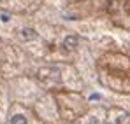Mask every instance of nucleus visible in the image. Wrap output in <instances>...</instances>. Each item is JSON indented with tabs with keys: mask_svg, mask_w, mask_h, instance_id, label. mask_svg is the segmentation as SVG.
Here are the masks:
<instances>
[{
	"mask_svg": "<svg viewBox=\"0 0 130 124\" xmlns=\"http://www.w3.org/2000/svg\"><path fill=\"white\" fill-rule=\"evenodd\" d=\"M76 45H77V37H76V35H69V37L65 39V42H63V47L69 49V51L74 49Z\"/></svg>",
	"mask_w": 130,
	"mask_h": 124,
	"instance_id": "nucleus-1",
	"label": "nucleus"
},
{
	"mask_svg": "<svg viewBox=\"0 0 130 124\" xmlns=\"http://www.w3.org/2000/svg\"><path fill=\"white\" fill-rule=\"evenodd\" d=\"M0 2H5V0H0Z\"/></svg>",
	"mask_w": 130,
	"mask_h": 124,
	"instance_id": "nucleus-6",
	"label": "nucleus"
},
{
	"mask_svg": "<svg viewBox=\"0 0 130 124\" xmlns=\"http://www.w3.org/2000/svg\"><path fill=\"white\" fill-rule=\"evenodd\" d=\"M0 19L4 21V23H7V21L11 19V16H9V14H0Z\"/></svg>",
	"mask_w": 130,
	"mask_h": 124,
	"instance_id": "nucleus-5",
	"label": "nucleus"
},
{
	"mask_svg": "<svg viewBox=\"0 0 130 124\" xmlns=\"http://www.w3.org/2000/svg\"><path fill=\"white\" fill-rule=\"evenodd\" d=\"M21 35H23V39H25V40H32V39H35V37H37V33H35L34 30H30V28H25V30L21 32Z\"/></svg>",
	"mask_w": 130,
	"mask_h": 124,
	"instance_id": "nucleus-2",
	"label": "nucleus"
},
{
	"mask_svg": "<svg viewBox=\"0 0 130 124\" xmlns=\"http://www.w3.org/2000/svg\"><path fill=\"white\" fill-rule=\"evenodd\" d=\"M11 124H26V119H25L23 115H14L12 121H11Z\"/></svg>",
	"mask_w": 130,
	"mask_h": 124,
	"instance_id": "nucleus-4",
	"label": "nucleus"
},
{
	"mask_svg": "<svg viewBox=\"0 0 130 124\" xmlns=\"http://www.w3.org/2000/svg\"><path fill=\"white\" fill-rule=\"evenodd\" d=\"M116 124H130V115H127V114L120 115V117L116 119Z\"/></svg>",
	"mask_w": 130,
	"mask_h": 124,
	"instance_id": "nucleus-3",
	"label": "nucleus"
}]
</instances>
